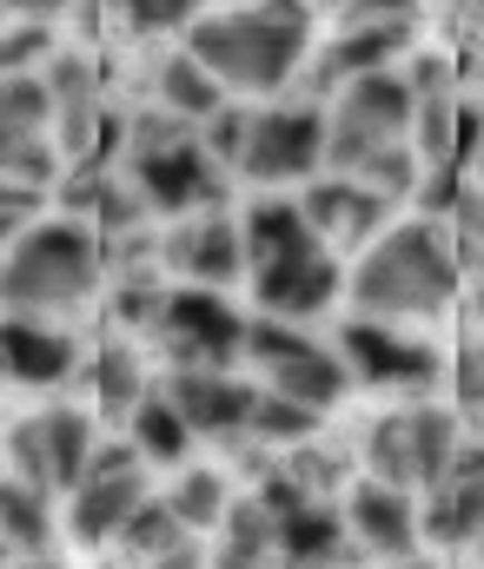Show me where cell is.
Returning <instances> with one entry per match:
<instances>
[{
    "label": "cell",
    "mask_w": 484,
    "mask_h": 569,
    "mask_svg": "<svg viewBox=\"0 0 484 569\" xmlns=\"http://www.w3.org/2000/svg\"><path fill=\"white\" fill-rule=\"evenodd\" d=\"M186 53L219 80V93H239V100L286 93L313 53V7L306 0H246L226 13H199L186 27Z\"/></svg>",
    "instance_id": "1"
},
{
    "label": "cell",
    "mask_w": 484,
    "mask_h": 569,
    "mask_svg": "<svg viewBox=\"0 0 484 569\" xmlns=\"http://www.w3.org/2000/svg\"><path fill=\"white\" fill-rule=\"evenodd\" d=\"M93 418L87 411H73V405H53V411H40V418H27V425L13 430V463H20V483H33V490H73L80 477H87V463H93Z\"/></svg>",
    "instance_id": "11"
},
{
    "label": "cell",
    "mask_w": 484,
    "mask_h": 569,
    "mask_svg": "<svg viewBox=\"0 0 484 569\" xmlns=\"http://www.w3.org/2000/svg\"><path fill=\"white\" fill-rule=\"evenodd\" d=\"M166 510L179 517V530L192 537V530H213V523H226V510H233V497H226V477L219 470H186L172 490H166Z\"/></svg>",
    "instance_id": "26"
},
{
    "label": "cell",
    "mask_w": 484,
    "mask_h": 569,
    "mask_svg": "<svg viewBox=\"0 0 484 569\" xmlns=\"http://www.w3.org/2000/svg\"><path fill=\"white\" fill-rule=\"evenodd\" d=\"M160 398L179 411V425L192 437H239L253 425V405H259V391L233 371H172Z\"/></svg>",
    "instance_id": "15"
},
{
    "label": "cell",
    "mask_w": 484,
    "mask_h": 569,
    "mask_svg": "<svg viewBox=\"0 0 484 569\" xmlns=\"http://www.w3.org/2000/svg\"><path fill=\"white\" fill-rule=\"evenodd\" d=\"M127 443H134V450H140V463L154 470V463H186L192 430L179 425V411L166 405L160 391H147V398H140V411L127 418Z\"/></svg>",
    "instance_id": "24"
},
{
    "label": "cell",
    "mask_w": 484,
    "mask_h": 569,
    "mask_svg": "<svg viewBox=\"0 0 484 569\" xmlns=\"http://www.w3.org/2000/svg\"><path fill=\"white\" fill-rule=\"evenodd\" d=\"M40 199L47 192H33V186H13V179H0V252L27 232V226H40L47 212H40Z\"/></svg>",
    "instance_id": "33"
},
{
    "label": "cell",
    "mask_w": 484,
    "mask_h": 569,
    "mask_svg": "<svg viewBox=\"0 0 484 569\" xmlns=\"http://www.w3.org/2000/svg\"><path fill=\"white\" fill-rule=\"evenodd\" d=\"M147 569H199V550H192V543H179L172 557H160V563H147Z\"/></svg>",
    "instance_id": "36"
},
{
    "label": "cell",
    "mask_w": 484,
    "mask_h": 569,
    "mask_svg": "<svg viewBox=\"0 0 484 569\" xmlns=\"http://www.w3.org/2000/svg\"><path fill=\"white\" fill-rule=\"evenodd\" d=\"M345 517L338 510H319V503H299L286 517H273V550L293 569H338L352 550H345Z\"/></svg>",
    "instance_id": "22"
},
{
    "label": "cell",
    "mask_w": 484,
    "mask_h": 569,
    "mask_svg": "<svg viewBox=\"0 0 484 569\" xmlns=\"http://www.w3.org/2000/svg\"><path fill=\"white\" fill-rule=\"evenodd\" d=\"M0 537H7L20 557H40L47 537H53L47 490H33V483H0Z\"/></svg>",
    "instance_id": "25"
},
{
    "label": "cell",
    "mask_w": 484,
    "mask_h": 569,
    "mask_svg": "<svg viewBox=\"0 0 484 569\" xmlns=\"http://www.w3.org/2000/svg\"><path fill=\"white\" fill-rule=\"evenodd\" d=\"M154 338L172 351V371H226L233 358H246V318L219 291H199V284L166 291Z\"/></svg>",
    "instance_id": "7"
},
{
    "label": "cell",
    "mask_w": 484,
    "mask_h": 569,
    "mask_svg": "<svg viewBox=\"0 0 484 569\" xmlns=\"http://www.w3.org/2000/svg\"><path fill=\"white\" fill-rule=\"evenodd\" d=\"M345 291H352L358 318H372V325L438 318L458 298V259H452L445 226L438 219H398V226H385L358 252Z\"/></svg>",
    "instance_id": "2"
},
{
    "label": "cell",
    "mask_w": 484,
    "mask_h": 569,
    "mask_svg": "<svg viewBox=\"0 0 484 569\" xmlns=\"http://www.w3.org/2000/svg\"><path fill=\"white\" fill-rule=\"evenodd\" d=\"M299 212L313 219V232L325 239V252H332V246H372V239L392 226V199L372 192V186H358V179H338V172L313 179V192L299 199Z\"/></svg>",
    "instance_id": "16"
},
{
    "label": "cell",
    "mask_w": 484,
    "mask_h": 569,
    "mask_svg": "<svg viewBox=\"0 0 484 569\" xmlns=\"http://www.w3.org/2000/svg\"><path fill=\"white\" fill-rule=\"evenodd\" d=\"M478 13H484V0H478Z\"/></svg>",
    "instance_id": "39"
},
{
    "label": "cell",
    "mask_w": 484,
    "mask_h": 569,
    "mask_svg": "<svg viewBox=\"0 0 484 569\" xmlns=\"http://www.w3.org/2000/svg\"><path fill=\"white\" fill-rule=\"evenodd\" d=\"M332 351L352 371V385H372V391H418L438 378V351L425 338H405V331L372 325V318H352Z\"/></svg>",
    "instance_id": "12"
},
{
    "label": "cell",
    "mask_w": 484,
    "mask_h": 569,
    "mask_svg": "<svg viewBox=\"0 0 484 569\" xmlns=\"http://www.w3.org/2000/svg\"><path fill=\"white\" fill-rule=\"evenodd\" d=\"M418 530L425 537H438V543H478L484 530V443H458V457H452V470L425 490V517H418Z\"/></svg>",
    "instance_id": "18"
},
{
    "label": "cell",
    "mask_w": 484,
    "mask_h": 569,
    "mask_svg": "<svg viewBox=\"0 0 484 569\" xmlns=\"http://www.w3.org/2000/svg\"><path fill=\"white\" fill-rule=\"evenodd\" d=\"M93 378H100V405H107V418H134V411H140V398L154 391V385H147V365H140V351H134V345H107Z\"/></svg>",
    "instance_id": "28"
},
{
    "label": "cell",
    "mask_w": 484,
    "mask_h": 569,
    "mask_svg": "<svg viewBox=\"0 0 484 569\" xmlns=\"http://www.w3.org/2000/svg\"><path fill=\"white\" fill-rule=\"evenodd\" d=\"M246 279H253L259 311L279 318V325H306V318H319L325 305L345 291V272H338L332 252H306V259H286V266H266V272H246Z\"/></svg>",
    "instance_id": "17"
},
{
    "label": "cell",
    "mask_w": 484,
    "mask_h": 569,
    "mask_svg": "<svg viewBox=\"0 0 484 569\" xmlns=\"http://www.w3.org/2000/svg\"><path fill=\"white\" fill-rule=\"evenodd\" d=\"M253 437H266V443H306L319 418L306 411V405H293V398H273V391H259V405H253Z\"/></svg>",
    "instance_id": "29"
},
{
    "label": "cell",
    "mask_w": 484,
    "mask_h": 569,
    "mask_svg": "<svg viewBox=\"0 0 484 569\" xmlns=\"http://www.w3.org/2000/svg\"><path fill=\"white\" fill-rule=\"evenodd\" d=\"M100 291V239L87 219H40L0 252V311L7 318H67Z\"/></svg>",
    "instance_id": "3"
},
{
    "label": "cell",
    "mask_w": 484,
    "mask_h": 569,
    "mask_svg": "<svg viewBox=\"0 0 484 569\" xmlns=\"http://www.w3.org/2000/svg\"><path fill=\"white\" fill-rule=\"evenodd\" d=\"M458 457V418L445 405H405L365 430V470L392 490H432Z\"/></svg>",
    "instance_id": "5"
},
{
    "label": "cell",
    "mask_w": 484,
    "mask_h": 569,
    "mask_svg": "<svg viewBox=\"0 0 484 569\" xmlns=\"http://www.w3.org/2000/svg\"><path fill=\"white\" fill-rule=\"evenodd\" d=\"M319 166H325V107L286 100V107L253 113L233 172H246L253 186H293V179H313Z\"/></svg>",
    "instance_id": "8"
},
{
    "label": "cell",
    "mask_w": 484,
    "mask_h": 569,
    "mask_svg": "<svg viewBox=\"0 0 484 569\" xmlns=\"http://www.w3.org/2000/svg\"><path fill=\"white\" fill-rule=\"evenodd\" d=\"M53 172H60L53 100H47V87H40V67H33V73L0 80V179L47 192Z\"/></svg>",
    "instance_id": "10"
},
{
    "label": "cell",
    "mask_w": 484,
    "mask_h": 569,
    "mask_svg": "<svg viewBox=\"0 0 484 569\" xmlns=\"http://www.w3.org/2000/svg\"><path fill=\"white\" fill-rule=\"evenodd\" d=\"M219 569H266V563H219Z\"/></svg>",
    "instance_id": "37"
},
{
    "label": "cell",
    "mask_w": 484,
    "mask_h": 569,
    "mask_svg": "<svg viewBox=\"0 0 484 569\" xmlns=\"http://www.w3.org/2000/svg\"><path fill=\"white\" fill-rule=\"evenodd\" d=\"M345 537L358 543V550H372L378 563H405V557H418V503H412V490H392V483H372V477H358L352 490H345Z\"/></svg>",
    "instance_id": "13"
},
{
    "label": "cell",
    "mask_w": 484,
    "mask_h": 569,
    "mask_svg": "<svg viewBox=\"0 0 484 569\" xmlns=\"http://www.w3.org/2000/svg\"><path fill=\"white\" fill-rule=\"evenodd\" d=\"M358 20H412V0H338V27Z\"/></svg>",
    "instance_id": "34"
},
{
    "label": "cell",
    "mask_w": 484,
    "mask_h": 569,
    "mask_svg": "<svg viewBox=\"0 0 484 569\" xmlns=\"http://www.w3.org/2000/svg\"><path fill=\"white\" fill-rule=\"evenodd\" d=\"M134 563H160V557H172L179 543H186V530H179V517L166 510V497H147L134 517H127V530L113 537Z\"/></svg>",
    "instance_id": "27"
},
{
    "label": "cell",
    "mask_w": 484,
    "mask_h": 569,
    "mask_svg": "<svg viewBox=\"0 0 484 569\" xmlns=\"http://www.w3.org/2000/svg\"><path fill=\"white\" fill-rule=\"evenodd\" d=\"M246 358L266 371V391H273V398H293V405H306L313 418L332 411V405L352 391V371L338 365V351H325L319 338H306L299 325H279V318L246 325Z\"/></svg>",
    "instance_id": "6"
},
{
    "label": "cell",
    "mask_w": 484,
    "mask_h": 569,
    "mask_svg": "<svg viewBox=\"0 0 484 569\" xmlns=\"http://www.w3.org/2000/svg\"><path fill=\"white\" fill-rule=\"evenodd\" d=\"M147 497H154V483H147L140 450L134 443H100L93 463H87V477L67 497V523H73L80 543H113Z\"/></svg>",
    "instance_id": "9"
},
{
    "label": "cell",
    "mask_w": 484,
    "mask_h": 569,
    "mask_svg": "<svg viewBox=\"0 0 484 569\" xmlns=\"http://www.w3.org/2000/svg\"><path fill=\"white\" fill-rule=\"evenodd\" d=\"M53 47V33L40 27V20H13L7 33H0V80H13V73H33V60Z\"/></svg>",
    "instance_id": "31"
},
{
    "label": "cell",
    "mask_w": 484,
    "mask_h": 569,
    "mask_svg": "<svg viewBox=\"0 0 484 569\" xmlns=\"http://www.w3.org/2000/svg\"><path fill=\"white\" fill-rule=\"evenodd\" d=\"M458 398L465 405H484V351H465L458 358Z\"/></svg>",
    "instance_id": "35"
},
{
    "label": "cell",
    "mask_w": 484,
    "mask_h": 569,
    "mask_svg": "<svg viewBox=\"0 0 484 569\" xmlns=\"http://www.w3.org/2000/svg\"><path fill=\"white\" fill-rule=\"evenodd\" d=\"M127 186L147 212L166 219H199V212H219L226 199V166H213V152L199 146L192 127L166 120L160 107H147L134 120V140H127Z\"/></svg>",
    "instance_id": "4"
},
{
    "label": "cell",
    "mask_w": 484,
    "mask_h": 569,
    "mask_svg": "<svg viewBox=\"0 0 484 569\" xmlns=\"http://www.w3.org/2000/svg\"><path fill=\"white\" fill-rule=\"evenodd\" d=\"M154 107H160L166 120H179V127H206L226 107V93H219V80L186 47H172L160 60V73H154Z\"/></svg>",
    "instance_id": "23"
},
{
    "label": "cell",
    "mask_w": 484,
    "mask_h": 569,
    "mask_svg": "<svg viewBox=\"0 0 484 569\" xmlns=\"http://www.w3.org/2000/svg\"><path fill=\"white\" fill-rule=\"evenodd\" d=\"M80 365V345L47 318H7L0 311V371L20 385H67Z\"/></svg>",
    "instance_id": "19"
},
{
    "label": "cell",
    "mask_w": 484,
    "mask_h": 569,
    "mask_svg": "<svg viewBox=\"0 0 484 569\" xmlns=\"http://www.w3.org/2000/svg\"><path fill=\"white\" fill-rule=\"evenodd\" d=\"M120 20H127V33H179V27H192L199 20V0H120Z\"/></svg>",
    "instance_id": "30"
},
{
    "label": "cell",
    "mask_w": 484,
    "mask_h": 569,
    "mask_svg": "<svg viewBox=\"0 0 484 569\" xmlns=\"http://www.w3.org/2000/svg\"><path fill=\"white\" fill-rule=\"evenodd\" d=\"M160 259L186 284H199V291H219V284L246 279V239H239V219H226V212H199V219H186L179 232H166Z\"/></svg>",
    "instance_id": "14"
},
{
    "label": "cell",
    "mask_w": 484,
    "mask_h": 569,
    "mask_svg": "<svg viewBox=\"0 0 484 569\" xmlns=\"http://www.w3.org/2000/svg\"><path fill=\"white\" fill-rule=\"evenodd\" d=\"M478 550H484V530H478Z\"/></svg>",
    "instance_id": "38"
},
{
    "label": "cell",
    "mask_w": 484,
    "mask_h": 569,
    "mask_svg": "<svg viewBox=\"0 0 484 569\" xmlns=\"http://www.w3.org/2000/svg\"><path fill=\"white\" fill-rule=\"evenodd\" d=\"M412 47V20H358V27H338V40L319 53V87H345L358 73H392V60Z\"/></svg>",
    "instance_id": "21"
},
{
    "label": "cell",
    "mask_w": 484,
    "mask_h": 569,
    "mask_svg": "<svg viewBox=\"0 0 484 569\" xmlns=\"http://www.w3.org/2000/svg\"><path fill=\"white\" fill-rule=\"evenodd\" d=\"M239 239H246V272H266V266L325 252V239L313 232V219L299 212V199H253L239 212Z\"/></svg>",
    "instance_id": "20"
},
{
    "label": "cell",
    "mask_w": 484,
    "mask_h": 569,
    "mask_svg": "<svg viewBox=\"0 0 484 569\" xmlns=\"http://www.w3.org/2000/svg\"><path fill=\"white\" fill-rule=\"evenodd\" d=\"M246 127H253V113H246V107H219V113H213V120L199 127V146L213 152V166H239Z\"/></svg>",
    "instance_id": "32"
}]
</instances>
